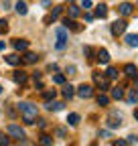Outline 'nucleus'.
<instances>
[{
  "label": "nucleus",
  "mask_w": 138,
  "mask_h": 146,
  "mask_svg": "<svg viewBox=\"0 0 138 146\" xmlns=\"http://www.w3.org/2000/svg\"><path fill=\"white\" fill-rule=\"evenodd\" d=\"M114 144H116V146H126V144H128V140H116Z\"/></svg>",
  "instance_id": "c9c22d12"
},
{
  "label": "nucleus",
  "mask_w": 138,
  "mask_h": 146,
  "mask_svg": "<svg viewBox=\"0 0 138 146\" xmlns=\"http://www.w3.org/2000/svg\"><path fill=\"white\" fill-rule=\"evenodd\" d=\"M122 126V116L120 114H112L108 118V128H120Z\"/></svg>",
  "instance_id": "6e6552de"
},
{
  "label": "nucleus",
  "mask_w": 138,
  "mask_h": 146,
  "mask_svg": "<svg viewBox=\"0 0 138 146\" xmlns=\"http://www.w3.org/2000/svg\"><path fill=\"white\" fill-rule=\"evenodd\" d=\"M73 94H75V87H73V85H63V98H65V100L73 98Z\"/></svg>",
  "instance_id": "a211bd4d"
},
{
  "label": "nucleus",
  "mask_w": 138,
  "mask_h": 146,
  "mask_svg": "<svg viewBox=\"0 0 138 146\" xmlns=\"http://www.w3.org/2000/svg\"><path fill=\"white\" fill-rule=\"evenodd\" d=\"M96 100H98V104H100V106H108V104H110V98H108V96H104V94H100Z\"/></svg>",
  "instance_id": "393cba45"
},
{
  "label": "nucleus",
  "mask_w": 138,
  "mask_h": 146,
  "mask_svg": "<svg viewBox=\"0 0 138 146\" xmlns=\"http://www.w3.org/2000/svg\"><path fill=\"white\" fill-rule=\"evenodd\" d=\"M4 61H6L8 65H12V67L21 65V57H19V55H6V57H4Z\"/></svg>",
  "instance_id": "4468645a"
},
{
  "label": "nucleus",
  "mask_w": 138,
  "mask_h": 146,
  "mask_svg": "<svg viewBox=\"0 0 138 146\" xmlns=\"http://www.w3.org/2000/svg\"><path fill=\"white\" fill-rule=\"evenodd\" d=\"M14 10L19 12V14H27V12H29L27 2H23V0H21V2H16V4H14Z\"/></svg>",
  "instance_id": "6ab92c4d"
},
{
  "label": "nucleus",
  "mask_w": 138,
  "mask_h": 146,
  "mask_svg": "<svg viewBox=\"0 0 138 146\" xmlns=\"http://www.w3.org/2000/svg\"><path fill=\"white\" fill-rule=\"evenodd\" d=\"M41 144L51 146V144H53V138H51V136H47V134H43V136H41Z\"/></svg>",
  "instance_id": "bb28decb"
},
{
  "label": "nucleus",
  "mask_w": 138,
  "mask_h": 146,
  "mask_svg": "<svg viewBox=\"0 0 138 146\" xmlns=\"http://www.w3.org/2000/svg\"><path fill=\"white\" fill-rule=\"evenodd\" d=\"M83 53H85V57H92V55H94V49H92V47H85Z\"/></svg>",
  "instance_id": "7c9ffc66"
},
{
  "label": "nucleus",
  "mask_w": 138,
  "mask_h": 146,
  "mask_svg": "<svg viewBox=\"0 0 138 146\" xmlns=\"http://www.w3.org/2000/svg\"><path fill=\"white\" fill-rule=\"evenodd\" d=\"M57 136H61V138H65V136H67V132L63 130V128H59V130H57Z\"/></svg>",
  "instance_id": "e433bc0d"
},
{
  "label": "nucleus",
  "mask_w": 138,
  "mask_h": 146,
  "mask_svg": "<svg viewBox=\"0 0 138 146\" xmlns=\"http://www.w3.org/2000/svg\"><path fill=\"white\" fill-rule=\"evenodd\" d=\"M63 25H65L67 29H71V31H75V33H79V31L83 29L81 25H77V23L73 21V18H69V16H67V18H65V21H63Z\"/></svg>",
  "instance_id": "9b49d317"
},
{
  "label": "nucleus",
  "mask_w": 138,
  "mask_h": 146,
  "mask_svg": "<svg viewBox=\"0 0 138 146\" xmlns=\"http://www.w3.org/2000/svg\"><path fill=\"white\" fill-rule=\"evenodd\" d=\"M37 59H39V57H37V53H31V51H29V53L25 55V57H23V61H25L27 65H33V63H37Z\"/></svg>",
  "instance_id": "2eb2a0df"
},
{
  "label": "nucleus",
  "mask_w": 138,
  "mask_h": 146,
  "mask_svg": "<svg viewBox=\"0 0 138 146\" xmlns=\"http://www.w3.org/2000/svg\"><path fill=\"white\" fill-rule=\"evenodd\" d=\"M124 73H126L128 79H136V77H138V69H136L132 63H128V65L124 67Z\"/></svg>",
  "instance_id": "9d476101"
},
{
  "label": "nucleus",
  "mask_w": 138,
  "mask_h": 146,
  "mask_svg": "<svg viewBox=\"0 0 138 146\" xmlns=\"http://www.w3.org/2000/svg\"><path fill=\"white\" fill-rule=\"evenodd\" d=\"M98 63H102V65H108L110 63V53L106 49H100L98 51Z\"/></svg>",
  "instance_id": "1a4fd4ad"
},
{
  "label": "nucleus",
  "mask_w": 138,
  "mask_h": 146,
  "mask_svg": "<svg viewBox=\"0 0 138 146\" xmlns=\"http://www.w3.org/2000/svg\"><path fill=\"white\" fill-rule=\"evenodd\" d=\"M94 16H98V18H106V16H108V6H106V4H98Z\"/></svg>",
  "instance_id": "f8f14e48"
},
{
  "label": "nucleus",
  "mask_w": 138,
  "mask_h": 146,
  "mask_svg": "<svg viewBox=\"0 0 138 146\" xmlns=\"http://www.w3.org/2000/svg\"><path fill=\"white\" fill-rule=\"evenodd\" d=\"M6 132L12 136V138H16V140H21V142H25V130L19 126V124H8V128H6Z\"/></svg>",
  "instance_id": "f03ea898"
},
{
  "label": "nucleus",
  "mask_w": 138,
  "mask_h": 146,
  "mask_svg": "<svg viewBox=\"0 0 138 146\" xmlns=\"http://www.w3.org/2000/svg\"><path fill=\"white\" fill-rule=\"evenodd\" d=\"M19 110L23 112V122L33 126L34 120H37V114H39V108L34 106V104H29V102H21L19 104Z\"/></svg>",
  "instance_id": "f257e3e1"
},
{
  "label": "nucleus",
  "mask_w": 138,
  "mask_h": 146,
  "mask_svg": "<svg viewBox=\"0 0 138 146\" xmlns=\"http://www.w3.org/2000/svg\"><path fill=\"white\" fill-rule=\"evenodd\" d=\"M47 110H51V112H59V110H63V104L61 102H47Z\"/></svg>",
  "instance_id": "dca6fc26"
},
{
  "label": "nucleus",
  "mask_w": 138,
  "mask_h": 146,
  "mask_svg": "<svg viewBox=\"0 0 138 146\" xmlns=\"http://www.w3.org/2000/svg\"><path fill=\"white\" fill-rule=\"evenodd\" d=\"M12 79H14L16 83H25V81H27V73H25V71H14Z\"/></svg>",
  "instance_id": "f3484780"
},
{
  "label": "nucleus",
  "mask_w": 138,
  "mask_h": 146,
  "mask_svg": "<svg viewBox=\"0 0 138 146\" xmlns=\"http://www.w3.org/2000/svg\"><path fill=\"white\" fill-rule=\"evenodd\" d=\"M79 6H75V4H71V6H69V16H71V18H77L79 16Z\"/></svg>",
  "instance_id": "b1692460"
},
{
  "label": "nucleus",
  "mask_w": 138,
  "mask_h": 146,
  "mask_svg": "<svg viewBox=\"0 0 138 146\" xmlns=\"http://www.w3.org/2000/svg\"><path fill=\"white\" fill-rule=\"evenodd\" d=\"M53 81H55L57 85H63V83H65V75H55V77H53Z\"/></svg>",
  "instance_id": "c85d7f7f"
},
{
  "label": "nucleus",
  "mask_w": 138,
  "mask_h": 146,
  "mask_svg": "<svg viewBox=\"0 0 138 146\" xmlns=\"http://www.w3.org/2000/svg\"><path fill=\"white\" fill-rule=\"evenodd\" d=\"M126 45L128 47H138V35H126Z\"/></svg>",
  "instance_id": "aec40b11"
},
{
  "label": "nucleus",
  "mask_w": 138,
  "mask_h": 146,
  "mask_svg": "<svg viewBox=\"0 0 138 146\" xmlns=\"http://www.w3.org/2000/svg\"><path fill=\"white\" fill-rule=\"evenodd\" d=\"M118 12L122 14V16H130V14L134 12V6H132L130 2H122V4L118 6Z\"/></svg>",
  "instance_id": "0eeeda50"
},
{
  "label": "nucleus",
  "mask_w": 138,
  "mask_h": 146,
  "mask_svg": "<svg viewBox=\"0 0 138 146\" xmlns=\"http://www.w3.org/2000/svg\"><path fill=\"white\" fill-rule=\"evenodd\" d=\"M55 96H57L55 89H45V91H43V98H45L47 102H49V100H55Z\"/></svg>",
  "instance_id": "5701e85b"
},
{
  "label": "nucleus",
  "mask_w": 138,
  "mask_h": 146,
  "mask_svg": "<svg viewBox=\"0 0 138 146\" xmlns=\"http://www.w3.org/2000/svg\"><path fill=\"white\" fill-rule=\"evenodd\" d=\"M92 6V0H83L81 2V8H90Z\"/></svg>",
  "instance_id": "473e14b6"
},
{
  "label": "nucleus",
  "mask_w": 138,
  "mask_h": 146,
  "mask_svg": "<svg viewBox=\"0 0 138 146\" xmlns=\"http://www.w3.org/2000/svg\"><path fill=\"white\" fill-rule=\"evenodd\" d=\"M12 47H14L16 51H27V49H29V41H25V39H14Z\"/></svg>",
  "instance_id": "ddd939ff"
},
{
  "label": "nucleus",
  "mask_w": 138,
  "mask_h": 146,
  "mask_svg": "<svg viewBox=\"0 0 138 146\" xmlns=\"http://www.w3.org/2000/svg\"><path fill=\"white\" fill-rule=\"evenodd\" d=\"M57 39H59V41H57V45H55V47H57L59 51H63V49H65V45H67V31H65L63 27H59V29H57Z\"/></svg>",
  "instance_id": "39448f33"
},
{
  "label": "nucleus",
  "mask_w": 138,
  "mask_h": 146,
  "mask_svg": "<svg viewBox=\"0 0 138 146\" xmlns=\"http://www.w3.org/2000/svg\"><path fill=\"white\" fill-rule=\"evenodd\" d=\"M0 94H2V87H0Z\"/></svg>",
  "instance_id": "58836bf2"
},
{
  "label": "nucleus",
  "mask_w": 138,
  "mask_h": 146,
  "mask_svg": "<svg viewBox=\"0 0 138 146\" xmlns=\"http://www.w3.org/2000/svg\"><path fill=\"white\" fill-rule=\"evenodd\" d=\"M75 94H77L79 98H83V100H90V98L94 96V87H92V85H88V83H83V85H79V87H77Z\"/></svg>",
  "instance_id": "7ed1b4c3"
},
{
  "label": "nucleus",
  "mask_w": 138,
  "mask_h": 146,
  "mask_svg": "<svg viewBox=\"0 0 138 146\" xmlns=\"http://www.w3.org/2000/svg\"><path fill=\"white\" fill-rule=\"evenodd\" d=\"M126 100H128V104H136V102H138V91H134V89H132L130 94H128V98H126Z\"/></svg>",
  "instance_id": "a878e982"
},
{
  "label": "nucleus",
  "mask_w": 138,
  "mask_h": 146,
  "mask_svg": "<svg viewBox=\"0 0 138 146\" xmlns=\"http://www.w3.org/2000/svg\"><path fill=\"white\" fill-rule=\"evenodd\" d=\"M8 142H10V140H8V138H6L2 132H0V146H2V144H8Z\"/></svg>",
  "instance_id": "2f4dec72"
},
{
  "label": "nucleus",
  "mask_w": 138,
  "mask_h": 146,
  "mask_svg": "<svg viewBox=\"0 0 138 146\" xmlns=\"http://www.w3.org/2000/svg\"><path fill=\"white\" fill-rule=\"evenodd\" d=\"M106 75H108L110 79H116V77H118V69H114V67H110V69H108V73H106Z\"/></svg>",
  "instance_id": "cd10ccee"
},
{
  "label": "nucleus",
  "mask_w": 138,
  "mask_h": 146,
  "mask_svg": "<svg viewBox=\"0 0 138 146\" xmlns=\"http://www.w3.org/2000/svg\"><path fill=\"white\" fill-rule=\"evenodd\" d=\"M67 124L69 126H77L79 124V114H69L67 116Z\"/></svg>",
  "instance_id": "4be33fe9"
},
{
  "label": "nucleus",
  "mask_w": 138,
  "mask_h": 146,
  "mask_svg": "<svg viewBox=\"0 0 138 146\" xmlns=\"http://www.w3.org/2000/svg\"><path fill=\"white\" fill-rule=\"evenodd\" d=\"M134 118H136V120H138V110H136V112H134Z\"/></svg>",
  "instance_id": "4c0bfd02"
},
{
  "label": "nucleus",
  "mask_w": 138,
  "mask_h": 146,
  "mask_svg": "<svg viewBox=\"0 0 138 146\" xmlns=\"http://www.w3.org/2000/svg\"><path fill=\"white\" fill-rule=\"evenodd\" d=\"M126 21H116V23H112V35L114 36H118V35H122L124 31H126Z\"/></svg>",
  "instance_id": "423d86ee"
},
{
  "label": "nucleus",
  "mask_w": 138,
  "mask_h": 146,
  "mask_svg": "<svg viewBox=\"0 0 138 146\" xmlns=\"http://www.w3.org/2000/svg\"><path fill=\"white\" fill-rule=\"evenodd\" d=\"M65 71H67V75H75V67H73V65H71V67H67Z\"/></svg>",
  "instance_id": "72a5a7b5"
},
{
  "label": "nucleus",
  "mask_w": 138,
  "mask_h": 146,
  "mask_svg": "<svg viewBox=\"0 0 138 146\" xmlns=\"http://www.w3.org/2000/svg\"><path fill=\"white\" fill-rule=\"evenodd\" d=\"M126 140H128V144H136V142H138V138H136V136H128Z\"/></svg>",
  "instance_id": "f704fd0d"
},
{
  "label": "nucleus",
  "mask_w": 138,
  "mask_h": 146,
  "mask_svg": "<svg viewBox=\"0 0 138 146\" xmlns=\"http://www.w3.org/2000/svg\"><path fill=\"white\" fill-rule=\"evenodd\" d=\"M94 81H96V85L104 91V89H110V77L106 75V77H104V75H100V73H94Z\"/></svg>",
  "instance_id": "20e7f679"
},
{
  "label": "nucleus",
  "mask_w": 138,
  "mask_h": 146,
  "mask_svg": "<svg viewBox=\"0 0 138 146\" xmlns=\"http://www.w3.org/2000/svg\"><path fill=\"white\" fill-rule=\"evenodd\" d=\"M6 31H8V23L6 21H0V35L6 33Z\"/></svg>",
  "instance_id": "c756f323"
},
{
  "label": "nucleus",
  "mask_w": 138,
  "mask_h": 146,
  "mask_svg": "<svg viewBox=\"0 0 138 146\" xmlns=\"http://www.w3.org/2000/svg\"><path fill=\"white\" fill-rule=\"evenodd\" d=\"M112 98L114 100H122L124 98V89L122 87H112Z\"/></svg>",
  "instance_id": "412c9836"
}]
</instances>
